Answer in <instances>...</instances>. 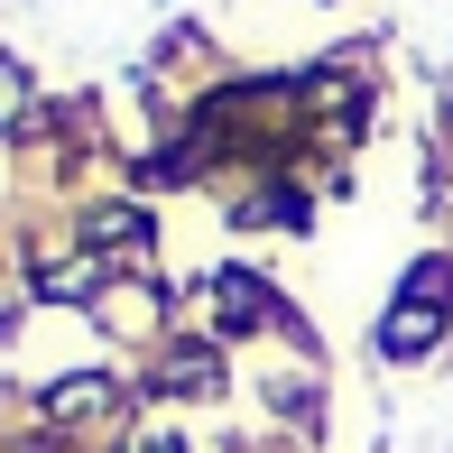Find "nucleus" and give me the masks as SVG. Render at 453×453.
<instances>
[{
	"instance_id": "f257e3e1",
	"label": "nucleus",
	"mask_w": 453,
	"mask_h": 453,
	"mask_svg": "<svg viewBox=\"0 0 453 453\" xmlns=\"http://www.w3.org/2000/svg\"><path fill=\"white\" fill-rule=\"evenodd\" d=\"M213 315L232 324V334H250V324L269 315V287H259V278H213Z\"/></svg>"
},
{
	"instance_id": "f03ea898",
	"label": "nucleus",
	"mask_w": 453,
	"mask_h": 453,
	"mask_svg": "<svg viewBox=\"0 0 453 453\" xmlns=\"http://www.w3.org/2000/svg\"><path fill=\"white\" fill-rule=\"evenodd\" d=\"M380 342H388L398 361H407V352H426V342H435V296H407L398 315H388V334H380Z\"/></svg>"
},
{
	"instance_id": "7ed1b4c3",
	"label": "nucleus",
	"mask_w": 453,
	"mask_h": 453,
	"mask_svg": "<svg viewBox=\"0 0 453 453\" xmlns=\"http://www.w3.org/2000/svg\"><path fill=\"white\" fill-rule=\"evenodd\" d=\"M102 398H111V388H102V380H65V388H56V417H93Z\"/></svg>"
},
{
	"instance_id": "20e7f679",
	"label": "nucleus",
	"mask_w": 453,
	"mask_h": 453,
	"mask_svg": "<svg viewBox=\"0 0 453 453\" xmlns=\"http://www.w3.org/2000/svg\"><path fill=\"white\" fill-rule=\"evenodd\" d=\"M149 453H176V444H149Z\"/></svg>"
},
{
	"instance_id": "39448f33",
	"label": "nucleus",
	"mask_w": 453,
	"mask_h": 453,
	"mask_svg": "<svg viewBox=\"0 0 453 453\" xmlns=\"http://www.w3.org/2000/svg\"><path fill=\"white\" fill-rule=\"evenodd\" d=\"M0 324H10V305H0Z\"/></svg>"
}]
</instances>
